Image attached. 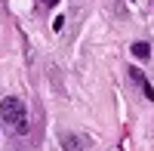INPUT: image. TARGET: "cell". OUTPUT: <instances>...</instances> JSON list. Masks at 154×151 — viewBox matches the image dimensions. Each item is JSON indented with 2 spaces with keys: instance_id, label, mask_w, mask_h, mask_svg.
Listing matches in <instances>:
<instances>
[{
  "instance_id": "3",
  "label": "cell",
  "mask_w": 154,
  "mask_h": 151,
  "mask_svg": "<svg viewBox=\"0 0 154 151\" xmlns=\"http://www.w3.org/2000/svg\"><path fill=\"white\" fill-rule=\"evenodd\" d=\"M62 148L65 151H83V142L77 139V136H65V139H62Z\"/></svg>"
},
{
  "instance_id": "1",
  "label": "cell",
  "mask_w": 154,
  "mask_h": 151,
  "mask_svg": "<svg viewBox=\"0 0 154 151\" xmlns=\"http://www.w3.org/2000/svg\"><path fill=\"white\" fill-rule=\"evenodd\" d=\"M0 120L9 123L19 136L28 133V108H25V102L19 96H6L3 102H0Z\"/></svg>"
},
{
  "instance_id": "2",
  "label": "cell",
  "mask_w": 154,
  "mask_h": 151,
  "mask_svg": "<svg viewBox=\"0 0 154 151\" xmlns=\"http://www.w3.org/2000/svg\"><path fill=\"white\" fill-rule=\"evenodd\" d=\"M126 74H130V77H133V83H136L139 90L145 93V99H151V102H154V86L148 83V77H145V74L139 71V68H130V71H126Z\"/></svg>"
},
{
  "instance_id": "4",
  "label": "cell",
  "mask_w": 154,
  "mask_h": 151,
  "mask_svg": "<svg viewBox=\"0 0 154 151\" xmlns=\"http://www.w3.org/2000/svg\"><path fill=\"white\" fill-rule=\"evenodd\" d=\"M133 56H136V59H148V56H151V46H148V43H142V40L133 43Z\"/></svg>"
},
{
  "instance_id": "5",
  "label": "cell",
  "mask_w": 154,
  "mask_h": 151,
  "mask_svg": "<svg viewBox=\"0 0 154 151\" xmlns=\"http://www.w3.org/2000/svg\"><path fill=\"white\" fill-rule=\"evenodd\" d=\"M40 3H46V6H56V3H59V0H40Z\"/></svg>"
}]
</instances>
